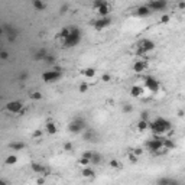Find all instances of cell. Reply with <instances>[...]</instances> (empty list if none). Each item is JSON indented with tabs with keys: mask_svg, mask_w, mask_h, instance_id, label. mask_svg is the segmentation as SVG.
<instances>
[{
	"mask_svg": "<svg viewBox=\"0 0 185 185\" xmlns=\"http://www.w3.org/2000/svg\"><path fill=\"white\" fill-rule=\"evenodd\" d=\"M59 39L62 41V43L65 46H74L75 43H78L80 41V32L75 28H65L59 32Z\"/></svg>",
	"mask_w": 185,
	"mask_h": 185,
	"instance_id": "cell-1",
	"label": "cell"
},
{
	"mask_svg": "<svg viewBox=\"0 0 185 185\" xmlns=\"http://www.w3.org/2000/svg\"><path fill=\"white\" fill-rule=\"evenodd\" d=\"M148 127H150L155 133L158 134H162V133H165L171 129V123L165 119H162V117H158L156 120L153 122H148Z\"/></svg>",
	"mask_w": 185,
	"mask_h": 185,
	"instance_id": "cell-2",
	"label": "cell"
},
{
	"mask_svg": "<svg viewBox=\"0 0 185 185\" xmlns=\"http://www.w3.org/2000/svg\"><path fill=\"white\" fill-rule=\"evenodd\" d=\"M6 110L9 113H13V114H23V113H25V110H23V104L20 101H17V100L9 101L6 104Z\"/></svg>",
	"mask_w": 185,
	"mask_h": 185,
	"instance_id": "cell-3",
	"label": "cell"
},
{
	"mask_svg": "<svg viewBox=\"0 0 185 185\" xmlns=\"http://www.w3.org/2000/svg\"><path fill=\"white\" fill-rule=\"evenodd\" d=\"M59 77H61V73L58 71V69H51V71H46V73L42 74V80L45 83H54Z\"/></svg>",
	"mask_w": 185,
	"mask_h": 185,
	"instance_id": "cell-4",
	"label": "cell"
},
{
	"mask_svg": "<svg viewBox=\"0 0 185 185\" xmlns=\"http://www.w3.org/2000/svg\"><path fill=\"white\" fill-rule=\"evenodd\" d=\"M153 48V43L150 42V41H142V42H139V45H137V52L139 54H145V52H148V51H150Z\"/></svg>",
	"mask_w": 185,
	"mask_h": 185,
	"instance_id": "cell-5",
	"label": "cell"
},
{
	"mask_svg": "<svg viewBox=\"0 0 185 185\" xmlns=\"http://www.w3.org/2000/svg\"><path fill=\"white\" fill-rule=\"evenodd\" d=\"M145 84H146V87L152 91V92H156L158 90H159V83L155 80V78H146V81H145Z\"/></svg>",
	"mask_w": 185,
	"mask_h": 185,
	"instance_id": "cell-6",
	"label": "cell"
},
{
	"mask_svg": "<svg viewBox=\"0 0 185 185\" xmlns=\"http://www.w3.org/2000/svg\"><path fill=\"white\" fill-rule=\"evenodd\" d=\"M68 130L73 132V133H80L83 130V122L81 120H74L71 124L68 126Z\"/></svg>",
	"mask_w": 185,
	"mask_h": 185,
	"instance_id": "cell-7",
	"label": "cell"
},
{
	"mask_svg": "<svg viewBox=\"0 0 185 185\" xmlns=\"http://www.w3.org/2000/svg\"><path fill=\"white\" fill-rule=\"evenodd\" d=\"M108 23H110V19H108L107 16H103V17H100L97 22H94V28L100 31V29L106 28V26L108 25Z\"/></svg>",
	"mask_w": 185,
	"mask_h": 185,
	"instance_id": "cell-8",
	"label": "cell"
},
{
	"mask_svg": "<svg viewBox=\"0 0 185 185\" xmlns=\"http://www.w3.org/2000/svg\"><path fill=\"white\" fill-rule=\"evenodd\" d=\"M94 10H96V12H97V13H98V15H100V16L103 17V16H107V15H108V12H110V7H108V5H107V3L104 2L103 5L97 6V7H96Z\"/></svg>",
	"mask_w": 185,
	"mask_h": 185,
	"instance_id": "cell-9",
	"label": "cell"
},
{
	"mask_svg": "<svg viewBox=\"0 0 185 185\" xmlns=\"http://www.w3.org/2000/svg\"><path fill=\"white\" fill-rule=\"evenodd\" d=\"M143 91H145L143 87H140V85H133V87L130 88V94H132V97H140V96H143Z\"/></svg>",
	"mask_w": 185,
	"mask_h": 185,
	"instance_id": "cell-10",
	"label": "cell"
},
{
	"mask_svg": "<svg viewBox=\"0 0 185 185\" xmlns=\"http://www.w3.org/2000/svg\"><path fill=\"white\" fill-rule=\"evenodd\" d=\"M45 130H46V133L48 134H55V133H58V127H57V124L54 123V122H48L45 124Z\"/></svg>",
	"mask_w": 185,
	"mask_h": 185,
	"instance_id": "cell-11",
	"label": "cell"
},
{
	"mask_svg": "<svg viewBox=\"0 0 185 185\" xmlns=\"http://www.w3.org/2000/svg\"><path fill=\"white\" fill-rule=\"evenodd\" d=\"M81 75L85 78V80H90V78H94L96 75V69L94 68H85L81 71Z\"/></svg>",
	"mask_w": 185,
	"mask_h": 185,
	"instance_id": "cell-12",
	"label": "cell"
},
{
	"mask_svg": "<svg viewBox=\"0 0 185 185\" xmlns=\"http://www.w3.org/2000/svg\"><path fill=\"white\" fill-rule=\"evenodd\" d=\"M148 64L145 61H137L134 65H133V69H134V73H143L145 69H146Z\"/></svg>",
	"mask_w": 185,
	"mask_h": 185,
	"instance_id": "cell-13",
	"label": "cell"
},
{
	"mask_svg": "<svg viewBox=\"0 0 185 185\" xmlns=\"http://www.w3.org/2000/svg\"><path fill=\"white\" fill-rule=\"evenodd\" d=\"M149 13H150V9H149L148 6H142V7L137 9V15H139V16H143V17H145V16H148Z\"/></svg>",
	"mask_w": 185,
	"mask_h": 185,
	"instance_id": "cell-14",
	"label": "cell"
},
{
	"mask_svg": "<svg viewBox=\"0 0 185 185\" xmlns=\"http://www.w3.org/2000/svg\"><path fill=\"white\" fill-rule=\"evenodd\" d=\"M5 162H6V165H15L16 162H17V156L16 155H9Z\"/></svg>",
	"mask_w": 185,
	"mask_h": 185,
	"instance_id": "cell-15",
	"label": "cell"
},
{
	"mask_svg": "<svg viewBox=\"0 0 185 185\" xmlns=\"http://www.w3.org/2000/svg\"><path fill=\"white\" fill-rule=\"evenodd\" d=\"M90 164H91V159L90 158H85V156H81V159H80V165L81 166H90Z\"/></svg>",
	"mask_w": 185,
	"mask_h": 185,
	"instance_id": "cell-16",
	"label": "cell"
},
{
	"mask_svg": "<svg viewBox=\"0 0 185 185\" xmlns=\"http://www.w3.org/2000/svg\"><path fill=\"white\" fill-rule=\"evenodd\" d=\"M33 7L38 9V10H43V9H45V5L42 3V0H33Z\"/></svg>",
	"mask_w": 185,
	"mask_h": 185,
	"instance_id": "cell-17",
	"label": "cell"
},
{
	"mask_svg": "<svg viewBox=\"0 0 185 185\" xmlns=\"http://www.w3.org/2000/svg\"><path fill=\"white\" fill-rule=\"evenodd\" d=\"M92 175H94V171H92V169H90L88 166H85V169L83 171V176L88 178V176H92Z\"/></svg>",
	"mask_w": 185,
	"mask_h": 185,
	"instance_id": "cell-18",
	"label": "cell"
},
{
	"mask_svg": "<svg viewBox=\"0 0 185 185\" xmlns=\"http://www.w3.org/2000/svg\"><path fill=\"white\" fill-rule=\"evenodd\" d=\"M137 127L140 129V130H146V129H148V120H145V119L140 120V122L137 123Z\"/></svg>",
	"mask_w": 185,
	"mask_h": 185,
	"instance_id": "cell-19",
	"label": "cell"
},
{
	"mask_svg": "<svg viewBox=\"0 0 185 185\" xmlns=\"http://www.w3.org/2000/svg\"><path fill=\"white\" fill-rule=\"evenodd\" d=\"M31 98H32V100H41V98H42V94H41L39 91H33L32 94H31Z\"/></svg>",
	"mask_w": 185,
	"mask_h": 185,
	"instance_id": "cell-20",
	"label": "cell"
},
{
	"mask_svg": "<svg viewBox=\"0 0 185 185\" xmlns=\"http://www.w3.org/2000/svg\"><path fill=\"white\" fill-rule=\"evenodd\" d=\"M0 58H2V59H5V61H6V59L9 58V54H7L6 51H0Z\"/></svg>",
	"mask_w": 185,
	"mask_h": 185,
	"instance_id": "cell-21",
	"label": "cell"
},
{
	"mask_svg": "<svg viewBox=\"0 0 185 185\" xmlns=\"http://www.w3.org/2000/svg\"><path fill=\"white\" fill-rule=\"evenodd\" d=\"M87 88H88V85H87L85 83H83V84L80 85V91H81V92H85V91H87Z\"/></svg>",
	"mask_w": 185,
	"mask_h": 185,
	"instance_id": "cell-22",
	"label": "cell"
},
{
	"mask_svg": "<svg viewBox=\"0 0 185 185\" xmlns=\"http://www.w3.org/2000/svg\"><path fill=\"white\" fill-rule=\"evenodd\" d=\"M110 166H113V168H119L120 164H119L117 160H111V162H110Z\"/></svg>",
	"mask_w": 185,
	"mask_h": 185,
	"instance_id": "cell-23",
	"label": "cell"
},
{
	"mask_svg": "<svg viewBox=\"0 0 185 185\" xmlns=\"http://www.w3.org/2000/svg\"><path fill=\"white\" fill-rule=\"evenodd\" d=\"M23 146H25L23 143H13V145H12V148H13V149H22Z\"/></svg>",
	"mask_w": 185,
	"mask_h": 185,
	"instance_id": "cell-24",
	"label": "cell"
},
{
	"mask_svg": "<svg viewBox=\"0 0 185 185\" xmlns=\"http://www.w3.org/2000/svg\"><path fill=\"white\" fill-rule=\"evenodd\" d=\"M168 19H169L168 16H162V17H160V22H168Z\"/></svg>",
	"mask_w": 185,
	"mask_h": 185,
	"instance_id": "cell-25",
	"label": "cell"
},
{
	"mask_svg": "<svg viewBox=\"0 0 185 185\" xmlns=\"http://www.w3.org/2000/svg\"><path fill=\"white\" fill-rule=\"evenodd\" d=\"M101 80H103V81H108V80H110V75H103Z\"/></svg>",
	"mask_w": 185,
	"mask_h": 185,
	"instance_id": "cell-26",
	"label": "cell"
},
{
	"mask_svg": "<svg viewBox=\"0 0 185 185\" xmlns=\"http://www.w3.org/2000/svg\"><path fill=\"white\" fill-rule=\"evenodd\" d=\"M71 148H73L71 143H67V145H65V149H67V150H68V149H71Z\"/></svg>",
	"mask_w": 185,
	"mask_h": 185,
	"instance_id": "cell-27",
	"label": "cell"
}]
</instances>
